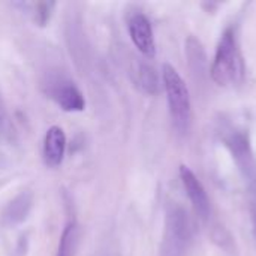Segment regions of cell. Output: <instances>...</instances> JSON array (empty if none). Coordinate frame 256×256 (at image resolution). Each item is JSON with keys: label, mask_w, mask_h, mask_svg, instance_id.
<instances>
[{"label": "cell", "mask_w": 256, "mask_h": 256, "mask_svg": "<svg viewBox=\"0 0 256 256\" xmlns=\"http://www.w3.org/2000/svg\"><path fill=\"white\" fill-rule=\"evenodd\" d=\"M210 74L213 81L220 87H237L244 80V60L232 27L224 32L218 44Z\"/></svg>", "instance_id": "cell-1"}, {"label": "cell", "mask_w": 256, "mask_h": 256, "mask_svg": "<svg viewBox=\"0 0 256 256\" xmlns=\"http://www.w3.org/2000/svg\"><path fill=\"white\" fill-rule=\"evenodd\" d=\"M162 80L166 93L170 116L172 120L174 129L184 135L188 134L192 122V106H190V96L189 90L180 76V74L168 63L162 68Z\"/></svg>", "instance_id": "cell-2"}, {"label": "cell", "mask_w": 256, "mask_h": 256, "mask_svg": "<svg viewBox=\"0 0 256 256\" xmlns=\"http://www.w3.org/2000/svg\"><path fill=\"white\" fill-rule=\"evenodd\" d=\"M192 240V224L182 207H170L162 244V256H183Z\"/></svg>", "instance_id": "cell-3"}, {"label": "cell", "mask_w": 256, "mask_h": 256, "mask_svg": "<svg viewBox=\"0 0 256 256\" xmlns=\"http://www.w3.org/2000/svg\"><path fill=\"white\" fill-rule=\"evenodd\" d=\"M48 96L68 112H80L86 108V99L81 90L66 78H52L48 81Z\"/></svg>", "instance_id": "cell-4"}, {"label": "cell", "mask_w": 256, "mask_h": 256, "mask_svg": "<svg viewBox=\"0 0 256 256\" xmlns=\"http://www.w3.org/2000/svg\"><path fill=\"white\" fill-rule=\"evenodd\" d=\"M128 30L138 51L148 58L154 57L156 42H154V34H153V27H152L150 20L144 14L135 12L128 20Z\"/></svg>", "instance_id": "cell-5"}, {"label": "cell", "mask_w": 256, "mask_h": 256, "mask_svg": "<svg viewBox=\"0 0 256 256\" xmlns=\"http://www.w3.org/2000/svg\"><path fill=\"white\" fill-rule=\"evenodd\" d=\"M180 178H182L186 194L194 206L195 213L202 220H207L210 218V200L207 196V192H206L202 183L194 174V171L190 168H188L186 165L180 166Z\"/></svg>", "instance_id": "cell-6"}, {"label": "cell", "mask_w": 256, "mask_h": 256, "mask_svg": "<svg viewBox=\"0 0 256 256\" xmlns=\"http://www.w3.org/2000/svg\"><path fill=\"white\" fill-rule=\"evenodd\" d=\"M66 152V135L62 128L51 126L44 138L42 156L44 162L50 168H57L62 165Z\"/></svg>", "instance_id": "cell-7"}, {"label": "cell", "mask_w": 256, "mask_h": 256, "mask_svg": "<svg viewBox=\"0 0 256 256\" xmlns=\"http://www.w3.org/2000/svg\"><path fill=\"white\" fill-rule=\"evenodd\" d=\"M33 204V196L28 192H21L20 195H16L3 210L2 214V220L3 225L6 226H14L21 224L22 220H26L30 208Z\"/></svg>", "instance_id": "cell-8"}, {"label": "cell", "mask_w": 256, "mask_h": 256, "mask_svg": "<svg viewBox=\"0 0 256 256\" xmlns=\"http://www.w3.org/2000/svg\"><path fill=\"white\" fill-rule=\"evenodd\" d=\"M80 242V226L75 220H69L60 236L56 256H74Z\"/></svg>", "instance_id": "cell-9"}, {"label": "cell", "mask_w": 256, "mask_h": 256, "mask_svg": "<svg viewBox=\"0 0 256 256\" xmlns=\"http://www.w3.org/2000/svg\"><path fill=\"white\" fill-rule=\"evenodd\" d=\"M18 6H21L33 20L34 24L44 27L50 22L52 14H54V8L56 3L54 2H24V3H16Z\"/></svg>", "instance_id": "cell-10"}, {"label": "cell", "mask_w": 256, "mask_h": 256, "mask_svg": "<svg viewBox=\"0 0 256 256\" xmlns=\"http://www.w3.org/2000/svg\"><path fill=\"white\" fill-rule=\"evenodd\" d=\"M135 82L136 86L147 94H156L159 92V80L154 69L147 63H138L135 70Z\"/></svg>", "instance_id": "cell-11"}, {"label": "cell", "mask_w": 256, "mask_h": 256, "mask_svg": "<svg viewBox=\"0 0 256 256\" xmlns=\"http://www.w3.org/2000/svg\"><path fill=\"white\" fill-rule=\"evenodd\" d=\"M14 141V129L12 123L4 105V100L0 94V158L6 153Z\"/></svg>", "instance_id": "cell-12"}, {"label": "cell", "mask_w": 256, "mask_h": 256, "mask_svg": "<svg viewBox=\"0 0 256 256\" xmlns=\"http://www.w3.org/2000/svg\"><path fill=\"white\" fill-rule=\"evenodd\" d=\"M243 177L248 184L249 190V200H250V218H252V225H254V232L256 237V166L248 170L243 172Z\"/></svg>", "instance_id": "cell-13"}]
</instances>
